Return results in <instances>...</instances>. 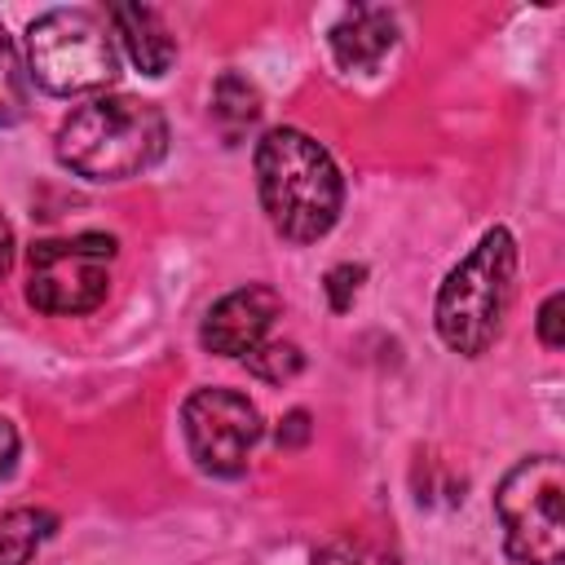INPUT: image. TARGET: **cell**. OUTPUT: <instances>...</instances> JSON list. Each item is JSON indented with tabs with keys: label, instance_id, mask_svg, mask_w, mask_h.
<instances>
[{
	"label": "cell",
	"instance_id": "obj_1",
	"mask_svg": "<svg viewBox=\"0 0 565 565\" xmlns=\"http://www.w3.org/2000/svg\"><path fill=\"white\" fill-rule=\"evenodd\" d=\"M256 185L269 225L287 243L322 238L344 203V181L327 146L300 128H269L256 146Z\"/></svg>",
	"mask_w": 565,
	"mask_h": 565
},
{
	"label": "cell",
	"instance_id": "obj_2",
	"mask_svg": "<svg viewBox=\"0 0 565 565\" xmlns=\"http://www.w3.org/2000/svg\"><path fill=\"white\" fill-rule=\"evenodd\" d=\"M168 150V119L154 102L115 93L75 106L57 128V159L88 181H128Z\"/></svg>",
	"mask_w": 565,
	"mask_h": 565
},
{
	"label": "cell",
	"instance_id": "obj_3",
	"mask_svg": "<svg viewBox=\"0 0 565 565\" xmlns=\"http://www.w3.org/2000/svg\"><path fill=\"white\" fill-rule=\"evenodd\" d=\"M512 282H516V243L503 225L486 230L481 243L446 274L437 291V335L446 349L463 358H481L494 335L503 331L508 305H512Z\"/></svg>",
	"mask_w": 565,
	"mask_h": 565
},
{
	"label": "cell",
	"instance_id": "obj_4",
	"mask_svg": "<svg viewBox=\"0 0 565 565\" xmlns=\"http://www.w3.org/2000/svg\"><path fill=\"white\" fill-rule=\"evenodd\" d=\"M26 71L53 97H79L115 84L119 53L106 26L84 9H49L26 31Z\"/></svg>",
	"mask_w": 565,
	"mask_h": 565
},
{
	"label": "cell",
	"instance_id": "obj_5",
	"mask_svg": "<svg viewBox=\"0 0 565 565\" xmlns=\"http://www.w3.org/2000/svg\"><path fill=\"white\" fill-rule=\"evenodd\" d=\"M503 543L521 565H565V468L556 455L521 459L494 490Z\"/></svg>",
	"mask_w": 565,
	"mask_h": 565
},
{
	"label": "cell",
	"instance_id": "obj_6",
	"mask_svg": "<svg viewBox=\"0 0 565 565\" xmlns=\"http://www.w3.org/2000/svg\"><path fill=\"white\" fill-rule=\"evenodd\" d=\"M110 256H115L110 234H75V238L35 243L31 269H26V300L40 313H57V318L93 313L110 287V269H106Z\"/></svg>",
	"mask_w": 565,
	"mask_h": 565
},
{
	"label": "cell",
	"instance_id": "obj_7",
	"mask_svg": "<svg viewBox=\"0 0 565 565\" xmlns=\"http://www.w3.org/2000/svg\"><path fill=\"white\" fill-rule=\"evenodd\" d=\"M181 428L194 463L212 477H238L260 441V411L234 388H194L181 406Z\"/></svg>",
	"mask_w": 565,
	"mask_h": 565
},
{
	"label": "cell",
	"instance_id": "obj_8",
	"mask_svg": "<svg viewBox=\"0 0 565 565\" xmlns=\"http://www.w3.org/2000/svg\"><path fill=\"white\" fill-rule=\"evenodd\" d=\"M278 309H282V300H278L274 287H260V282L238 287V291L221 296L207 309V318L199 327V340H203V349H212L221 358H243L247 349H256L265 340Z\"/></svg>",
	"mask_w": 565,
	"mask_h": 565
},
{
	"label": "cell",
	"instance_id": "obj_9",
	"mask_svg": "<svg viewBox=\"0 0 565 565\" xmlns=\"http://www.w3.org/2000/svg\"><path fill=\"white\" fill-rule=\"evenodd\" d=\"M327 40L344 71H366L397 44V18L380 4H353L340 13V22L331 26Z\"/></svg>",
	"mask_w": 565,
	"mask_h": 565
},
{
	"label": "cell",
	"instance_id": "obj_10",
	"mask_svg": "<svg viewBox=\"0 0 565 565\" xmlns=\"http://www.w3.org/2000/svg\"><path fill=\"white\" fill-rule=\"evenodd\" d=\"M110 22L115 35L124 40L128 57L146 71V75H163L177 57V40L168 31V22L150 9V4H110Z\"/></svg>",
	"mask_w": 565,
	"mask_h": 565
},
{
	"label": "cell",
	"instance_id": "obj_11",
	"mask_svg": "<svg viewBox=\"0 0 565 565\" xmlns=\"http://www.w3.org/2000/svg\"><path fill=\"white\" fill-rule=\"evenodd\" d=\"M53 512L44 508H13L0 516V565H26L35 547L53 534Z\"/></svg>",
	"mask_w": 565,
	"mask_h": 565
},
{
	"label": "cell",
	"instance_id": "obj_12",
	"mask_svg": "<svg viewBox=\"0 0 565 565\" xmlns=\"http://www.w3.org/2000/svg\"><path fill=\"white\" fill-rule=\"evenodd\" d=\"M256 115H260V93H256V84H247L243 75L225 71V75L216 79V88H212V119L221 124V132H225L230 141H238V132L252 128Z\"/></svg>",
	"mask_w": 565,
	"mask_h": 565
},
{
	"label": "cell",
	"instance_id": "obj_13",
	"mask_svg": "<svg viewBox=\"0 0 565 565\" xmlns=\"http://www.w3.org/2000/svg\"><path fill=\"white\" fill-rule=\"evenodd\" d=\"M22 115H26V71L18 62L13 35L0 22V128L18 124Z\"/></svg>",
	"mask_w": 565,
	"mask_h": 565
},
{
	"label": "cell",
	"instance_id": "obj_14",
	"mask_svg": "<svg viewBox=\"0 0 565 565\" xmlns=\"http://www.w3.org/2000/svg\"><path fill=\"white\" fill-rule=\"evenodd\" d=\"M243 362H247V371H252L256 380H265V384H287L291 375H300L305 353H300L291 340H260L256 349L243 353Z\"/></svg>",
	"mask_w": 565,
	"mask_h": 565
},
{
	"label": "cell",
	"instance_id": "obj_15",
	"mask_svg": "<svg viewBox=\"0 0 565 565\" xmlns=\"http://www.w3.org/2000/svg\"><path fill=\"white\" fill-rule=\"evenodd\" d=\"M309 565H397V561L366 547V543H327V547L313 552Z\"/></svg>",
	"mask_w": 565,
	"mask_h": 565
},
{
	"label": "cell",
	"instance_id": "obj_16",
	"mask_svg": "<svg viewBox=\"0 0 565 565\" xmlns=\"http://www.w3.org/2000/svg\"><path fill=\"white\" fill-rule=\"evenodd\" d=\"M362 278H366V269L362 265H335L331 274H327V300H331V309L335 313H344L349 305H353V296H358V287H362Z\"/></svg>",
	"mask_w": 565,
	"mask_h": 565
},
{
	"label": "cell",
	"instance_id": "obj_17",
	"mask_svg": "<svg viewBox=\"0 0 565 565\" xmlns=\"http://www.w3.org/2000/svg\"><path fill=\"white\" fill-rule=\"evenodd\" d=\"M539 340H543V349H561L565 344V296L561 291H552L543 300V309H539Z\"/></svg>",
	"mask_w": 565,
	"mask_h": 565
},
{
	"label": "cell",
	"instance_id": "obj_18",
	"mask_svg": "<svg viewBox=\"0 0 565 565\" xmlns=\"http://www.w3.org/2000/svg\"><path fill=\"white\" fill-rule=\"evenodd\" d=\"M309 441V415L305 411H291L287 419H282V428H278V446L282 450H296V446H305Z\"/></svg>",
	"mask_w": 565,
	"mask_h": 565
},
{
	"label": "cell",
	"instance_id": "obj_19",
	"mask_svg": "<svg viewBox=\"0 0 565 565\" xmlns=\"http://www.w3.org/2000/svg\"><path fill=\"white\" fill-rule=\"evenodd\" d=\"M13 463H18V428L0 419V481L13 472Z\"/></svg>",
	"mask_w": 565,
	"mask_h": 565
},
{
	"label": "cell",
	"instance_id": "obj_20",
	"mask_svg": "<svg viewBox=\"0 0 565 565\" xmlns=\"http://www.w3.org/2000/svg\"><path fill=\"white\" fill-rule=\"evenodd\" d=\"M9 265H13V230H9V221L0 216V278L9 274Z\"/></svg>",
	"mask_w": 565,
	"mask_h": 565
}]
</instances>
